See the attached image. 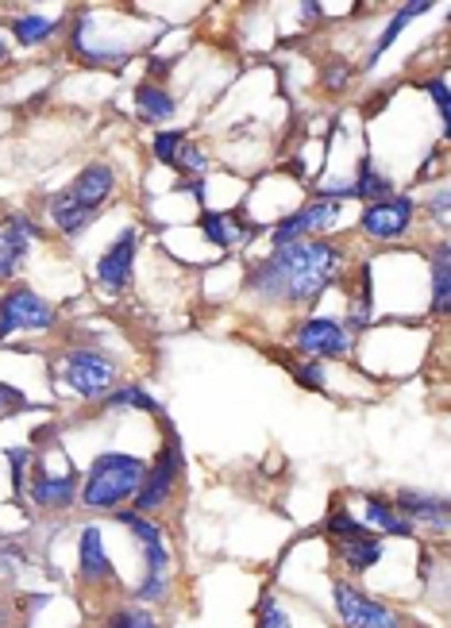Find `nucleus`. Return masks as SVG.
<instances>
[{
	"instance_id": "f257e3e1",
	"label": "nucleus",
	"mask_w": 451,
	"mask_h": 628,
	"mask_svg": "<svg viewBox=\"0 0 451 628\" xmlns=\"http://www.w3.org/2000/svg\"><path fill=\"white\" fill-rule=\"evenodd\" d=\"M340 247L328 240H297L274 247L263 263L251 271L248 289L263 301L278 305H309L328 289L340 271Z\"/></svg>"
},
{
	"instance_id": "f03ea898",
	"label": "nucleus",
	"mask_w": 451,
	"mask_h": 628,
	"mask_svg": "<svg viewBox=\"0 0 451 628\" xmlns=\"http://www.w3.org/2000/svg\"><path fill=\"white\" fill-rule=\"evenodd\" d=\"M112 186H117V174H112V166H105V163L86 166V170L74 178V186L51 201V217H55L58 232L78 235L81 228L97 217V209H101V205L112 197Z\"/></svg>"
},
{
	"instance_id": "7ed1b4c3",
	"label": "nucleus",
	"mask_w": 451,
	"mask_h": 628,
	"mask_svg": "<svg viewBox=\"0 0 451 628\" xmlns=\"http://www.w3.org/2000/svg\"><path fill=\"white\" fill-rule=\"evenodd\" d=\"M143 474H147L143 459L124 455V451H105L89 466V478L81 486V502L89 509H117L128 497H135V489L143 486Z\"/></svg>"
},
{
	"instance_id": "20e7f679",
	"label": "nucleus",
	"mask_w": 451,
	"mask_h": 628,
	"mask_svg": "<svg viewBox=\"0 0 451 628\" xmlns=\"http://www.w3.org/2000/svg\"><path fill=\"white\" fill-rule=\"evenodd\" d=\"M117 520L132 528L143 555H147V579H143L135 597H140V602H158V597L166 594V586H170V548H166L163 528H158L155 520L140 517V513H117Z\"/></svg>"
},
{
	"instance_id": "39448f33",
	"label": "nucleus",
	"mask_w": 451,
	"mask_h": 628,
	"mask_svg": "<svg viewBox=\"0 0 451 628\" xmlns=\"http://www.w3.org/2000/svg\"><path fill=\"white\" fill-rule=\"evenodd\" d=\"M63 374H66V382H70L74 394L89 397V401L117 389V363H112L109 355H101V351H94V348L70 351V355H66V363H63Z\"/></svg>"
},
{
	"instance_id": "423d86ee",
	"label": "nucleus",
	"mask_w": 451,
	"mask_h": 628,
	"mask_svg": "<svg viewBox=\"0 0 451 628\" xmlns=\"http://www.w3.org/2000/svg\"><path fill=\"white\" fill-rule=\"evenodd\" d=\"M178 471H182V448H178V436H166L163 443V455L155 459V466H147V474H143V486L135 489V509L140 517H147V513H155L158 505L170 502L174 494V482H178Z\"/></svg>"
},
{
	"instance_id": "0eeeda50",
	"label": "nucleus",
	"mask_w": 451,
	"mask_h": 628,
	"mask_svg": "<svg viewBox=\"0 0 451 628\" xmlns=\"http://www.w3.org/2000/svg\"><path fill=\"white\" fill-rule=\"evenodd\" d=\"M55 328V309L32 289H12L0 297V340L16 332H51Z\"/></svg>"
},
{
	"instance_id": "6e6552de",
	"label": "nucleus",
	"mask_w": 451,
	"mask_h": 628,
	"mask_svg": "<svg viewBox=\"0 0 451 628\" xmlns=\"http://www.w3.org/2000/svg\"><path fill=\"white\" fill-rule=\"evenodd\" d=\"M332 597H336V609H340L343 628H397V617L386 605L359 594L348 582H332Z\"/></svg>"
},
{
	"instance_id": "1a4fd4ad",
	"label": "nucleus",
	"mask_w": 451,
	"mask_h": 628,
	"mask_svg": "<svg viewBox=\"0 0 451 628\" xmlns=\"http://www.w3.org/2000/svg\"><path fill=\"white\" fill-rule=\"evenodd\" d=\"M35 235H40V228H35L24 212H9V217L0 220V282H9L12 274H20Z\"/></svg>"
},
{
	"instance_id": "9d476101",
	"label": "nucleus",
	"mask_w": 451,
	"mask_h": 628,
	"mask_svg": "<svg viewBox=\"0 0 451 628\" xmlns=\"http://www.w3.org/2000/svg\"><path fill=\"white\" fill-rule=\"evenodd\" d=\"M413 224V201L409 197H386V201H374L371 209L363 212V220H359V228H363V235H371V240H402L405 232H409Z\"/></svg>"
},
{
	"instance_id": "9b49d317",
	"label": "nucleus",
	"mask_w": 451,
	"mask_h": 628,
	"mask_svg": "<svg viewBox=\"0 0 451 628\" xmlns=\"http://www.w3.org/2000/svg\"><path fill=\"white\" fill-rule=\"evenodd\" d=\"M297 348L305 351V355L312 359H343L351 348L348 340V328L340 324V320L332 317H312L305 320L301 328H297Z\"/></svg>"
},
{
	"instance_id": "f8f14e48",
	"label": "nucleus",
	"mask_w": 451,
	"mask_h": 628,
	"mask_svg": "<svg viewBox=\"0 0 451 628\" xmlns=\"http://www.w3.org/2000/svg\"><path fill=\"white\" fill-rule=\"evenodd\" d=\"M336 220H340V205H336V201H312V205H305V209H297L294 217L282 220V224L271 232V243H274V247H282V243H297V240H305V235H312V232H328Z\"/></svg>"
},
{
	"instance_id": "ddd939ff",
	"label": "nucleus",
	"mask_w": 451,
	"mask_h": 628,
	"mask_svg": "<svg viewBox=\"0 0 451 628\" xmlns=\"http://www.w3.org/2000/svg\"><path fill=\"white\" fill-rule=\"evenodd\" d=\"M132 263H135V232L128 228V232L120 235L109 251H105L101 263H97V278H101V286L112 289V294L124 289L128 282H132Z\"/></svg>"
},
{
	"instance_id": "4468645a",
	"label": "nucleus",
	"mask_w": 451,
	"mask_h": 628,
	"mask_svg": "<svg viewBox=\"0 0 451 628\" xmlns=\"http://www.w3.org/2000/svg\"><path fill=\"white\" fill-rule=\"evenodd\" d=\"M78 574H81V582H89V586H97V582H109V579H112L109 551H105L101 528H97V525L81 528V540H78Z\"/></svg>"
},
{
	"instance_id": "2eb2a0df",
	"label": "nucleus",
	"mask_w": 451,
	"mask_h": 628,
	"mask_svg": "<svg viewBox=\"0 0 451 628\" xmlns=\"http://www.w3.org/2000/svg\"><path fill=\"white\" fill-rule=\"evenodd\" d=\"M74 497H78V474H35L32 482V502L43 509H70Z\"/></svg>"
},
{
	"instance_id": "dca6fc26",
	"label": "nucleus",
	"mask_w": 451,
	"mask_h": 628,
	"mask_svg": "<svg viewBox=\"0 0 451 628\" xmlns=\"http://www.w3.org/2000/svg\"><path fill=\"white\" fill-rule=\"evenodd\" d=\"M397 513H402L405 520H425L428 528H436V532H443L448 528V502L443 497H428V494H413V489H402L397 494Z\"/></svg>"
},
{
	"instance_id": "f3484780",
	"label": "nucleus",
	"mask_w": 451,
	"mask_h": 628,
	"mask_svg": "<svg viewBox=\"0 0 451 628\" xmlns=\"http://www.w3.org/2000/svg\"><path fill=\"white\" fill-rule=\"evenodd\" d=\"M201 232L209 235V243L232 251V247H240V243H248L251 235H255V228L243 224V220H235V217H224V212H205Z\"/></svg>"
},
{
	"instance_id": "a211bd4d",
	"label": "nucleus",
	"mask_w": 451,
	"mask_h": 628,
	"mask_svg": "<svg viewBox=\"0 0 451 628\" xmlns=\"http://www.w3.org/2000/svg\"><path fill=\"white\" fill-rule=\"evenodd\" d=\"M363 505H366L371 525H378L386 536H402V540H413V536H417V525L405 520L394 502H386V497H363Z\"/></svg>"
},
{
	"instance_id": "6ab92c4d",
	"label": "nucleus",
	"mask_w": 451,
	"mask_h": 628,
	"mask_svg": "<svg viewBox=\"0 0 451 628\" xmlns=\"http://www.w3.org/2000/svg\"><path fill=\"white\" fill-rule=\"evenodd\" d=\"M336 551H340L343 566H348V571H355V574L371 571V566L382 559V543L374 540L371 532L355 536V540H336Z\"/></svg>"
},
{
	"instance_id": "aec40b11",
	"label": "nucleus",
	"mask_w": 451,
	"mask_h": 628,
	"mask_svg": "<svg viewBox=\"0 0 451 628\" xmlns=\"http://www.w3.org/2000/svg\"><path fill=\"white\" fill-rule=\"evenodd\" d=\"M135 104H140V117L151 120V124H163V120L174 117V97L166 93L163 86H151V81H143L140 89H135Z\"/></svg>"
},
{
	"instance_id": "412c9836",
	"label": "nucleus",
	"mask_w": 451,
	"mask_h": 628,
	"mask_svg": "<svg viewBox=\"0 0 451 628\" xmlns=\"http://www.w3.org/2000/svg\"><path fill=\"white\" fill-rule=\"evenodd\" d=\"M432 282H436V294H432L436 317H448V309H451V255H448V243H440V247H436Z\"/></svg>"
},
{
	"instance_id": "4be33fe9",
	"label": "nucleus",
	"mask_w": 451,
	"mask_h": 628,
	"mask_svg": "<svg viewBox=\"0 0 451 628\" xmlns=\"http://www.w3.org/2000/svg\"><path fill=\"white\" fill-rule=\"evenodd\" d=\"M105 409H143V412H163V405L155 401V397L147 394V389L143 386H132V382H128V386H120V389H112L109 397H105Z\"/></svg>"
},
{
	"instance_id": "5701e85b",
	"label": "nucleus",
	"mask_w": 451,
	"mask_h": 628,
	"mask_svg": "<svg viewBox=\"0 0 451 628\" xmlns=\"http://www.w3.org/2000/svg\"><path fill=\"white\" fill-rule=\"evenodd\" d=\"M12 35H16L24 47H35V43H43V40H51V35H55V20L35 16V12H24L20 20H12Z\"/></svg>"
},
{
	"instance_id": "b1692460",
	"label": "nucleus",
	"mask_w": 451,
	"mask_h": 628,
	"mask_svg": "<svg viewBox=\"0 0 451 628\" xmlns=\"http://www.w3.org/2000/svg\"><path fill=\"white\" fill-rule=\"evenodd\" d=\"M420 12H428V4H425V0H413V4H405V9L397 12L394 20H389V27H386V32H382V40L374 43V55H371V63H378V58L386 55L389 47H394V40H397V35H402V27L409 24V20H417Z\"/></svg>"
},
{
	"instance_id": "393cba45",
	"label": "nucleus",
	"mask_w": 451,
	"mask_h": 628,
	"mask_svg": "<svg viewBox=\"0 0 451 628\" xmlns=\"http://www.w3.org/2000/svg\"><path fill=\"white\" fill-rule=\"evenodd\" d=\"M328 536H332V540H355V536H366L371 532V528L366 525H359L355 517H351L348 513V505H336L332 513H328Z\"/></svg>"
},
{
	"instance_id": "a878e982",
	"label": "nucleus",
	"mask_w": 451,
	"mask_h": 628,
	"mask_svg": "<svg viewBox=\"0 0 451 628\" xmlns=\"http://www.w3.org/2000/svg\"><path fill=\"white\" fill-rule=\"evenodd\" d=\"M109 628H158V620H155V613H147L143 605H132V609L112 613Z\"/></svg>"
},
{
	"instance_id": "bb28decb",
	"label": "nucleus",
	"mask_w": 451,
	"mask_h": 628,
	"mask_svg": "<svg viewBox=\"0 0 451 628\" xmlns=\"http://www.w3.org/2000/svg\"><path fill=\"white\" fill-rule=\"evenodd\" d=\"M255 628H294L289 625V617H286V609H282L278 602H274L271 594L258 602V620H255Z\"/></svg>"
},
{
	"instance_id": "cd10ccee",
	"label": "nucleus",
	"mask_w": 451,
	"mask_h": 628,
	"mask_svg": "<svg viewBox=\"0 0 451 628\" xmlns=\"http://www.w3.org/2000/svg\"><path fill=\"white\" fill-rule=\"evenodd\" d=\"M182 143H186V135H182V132H158V135H155V147H151V151H155L158 163L174 166V158H178V147H182Z\"/></svg>"
},
{
	"instance_id": "c85d7f7f",
	"label": "nucleus",
	"mask_w": 451,
	"mask_h": 628,
	"mask_svg": "<svg viewBox=\"0 0 451 628\" xmlns=\"http://www.w3.org/2000/svg\"><path fill=\"white\" fill-rule=\"evenodd\" d=\"M174 166H178V170H186V174H205V170H209V158H205L194 143H182Z\"/></svg>"
},
{
	"instance_id": "c756f323",
	"label": "nucleus",
	"mask_w": 451,
	"mask_h": 628,
	"mask_svg": "<svg viewBox=\"0 0 451 628\" xmlns=\"http://www.w3.org/2000/svg\"><path fill=\"white\" fill-rule=\"evenodd\" d=\"M425 89L436 97V109H440V120H443V128H448V120H451V97H448V78H428L425 81Z\"/></svg>"
},
{
	"instance_id": "7c9ffc66",
	"label": "nucleus",
	"mask_w": 451,
	"mask_h": 628,
	"mask_svg": "<svg viewBox=\"0 0 451 628\" xmlns=\"http://www.w3.org/2000/svg\"><path fill=\"white\" fill-rule=\"evenodd\" d=\"M28 459H32V451H24V448H9V463H12V489H16V494H24V466H28Z\"/></svg>"
},
{
	"instance_id": "2f4dec72",
	"label": "nucleus",
	"mask_w": 451,
	"mask_h": 628,
	"mask_svg": "<svg viewBox=\"0 0 451 628\" xmlns=\"http://www.w3.org/2000/svg\"><path fill=\"white\" fill-rule=\"evenodd\" d=\"M297 382H305L309 389H320L324 386V371H320V366H301V371H297Z\"/></svg>"
},
{
	"instance_id": "473e14b6",
	"label": "nucleus",
	"mask_w": 451,
	"mask_h": 628,
	"mask_svg": "<svg viewBox=\"0 0 451 628\" xmlns=\"http://www.w3.org/2000/svg\"><path fill=\"white\" fill-rule=\"evenodd\" d=\"M20 401H24V397H20L12 386H4V382H0V412L9 409V405H20Z\"/></svg>"
},
{
	"instance_id": "72a5a7b5",
	"label": "nucleus",
	"mask_w": 451,
	"mask_h": 628,
	"mask_svg": "<svg viewBox=\"0 0 451 628\" xmlns=\"http://www.w3.org/2000/svg\"><path fill=\"white\" fill-rule=\"evenodd\" d=\"M432 209H436V217H440V224H448V189H440V194H436Z\"/></svg>"
},
{
	"instance_id": "f704fd0d",
	"label": "nucleus",
	"mask_w": 451,
	"mask_h": 628,
	"mask_svg": "<svg viewBox=\"0 0 451 628\" xmlns=\"http://www.w3.org/2000/svg\"><path fill=\"white\" fill-rule=\"evenodd\" d=\"M4 58H9V43L0 40V63H4Z\"/></svg>"
},
{
	"instance_id": "c9c22d12",
	"label": "nucleus",
	"mask_w": 451,
	"mask_h": 628,
	"mask_svg": "<svg viewBox=\"0 0 451 628\" xmlns=\"http://www.w3.org/2000/svg\"><path fill=\"white\" fill-rule=\"evenodd\" d=\"M0 628H9V609H0Z\"/></svg>"
}]
</instances>
